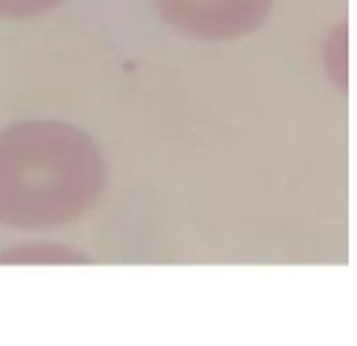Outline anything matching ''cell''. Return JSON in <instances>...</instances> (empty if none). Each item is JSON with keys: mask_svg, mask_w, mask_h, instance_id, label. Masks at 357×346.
I'll use <instances>...</instances> for the list:
<instances>
[{"mask_svg": "<svg viewBox=\"0 0 357 346\" xmlns=\"http://www.w3.org/2000/svg\"><path fill=\"white\" fill-rule=\"evenodd\" d=\"M105 186V156L86 130L61 119H28L0 130V227H70L97 208Z\"/></svg>", "mask_w": 357, "mask_h": 346, "instance_id": "cell-1", "label": "cell"}, {"mask_svg": "<svg viewBox=\"0 0 357 346\" xmlns=\"http://www.w3.org/2000/svg\"><path fill=\"white\" fill-rule=\"evenodd\" d=\"M274 0H155L161 20L188 39L233 42L252 36L271 17Z\"/></svg>", "mask_w": 357, "mask_h": 346, "instance_id": "cell-2", "label": "cell"}, {"mask_svg": "<svg viewBox=\"0 0 357 346\" xmlns=\"http://www.w3.org/2000/svg\"><path fill=\"white\" fill-rule=\"evenodd\" d=\"M0 263H14V266H31V263H47V266H75V263H89V255L81 253L78 247L70 244H53V241H28V244H14L0 253Z\"/></svg>", "mask_w": 357, "mask_h": 346, "instance_id": "cell-3", "label": "cell"}, {"mask_svg": "<svg viewBox=\"0 0 357 346\" xmlns=\"http://www.w3.org/2000/svg\"><path fill=\"white\" fill-rule=\"evenodd\" d=\"M67 0H0V20H33L56 11Z\"/></svg>", "mask_w": 357, "mask_h": 346, "instance_id": "cell-4", "label": "cell"}]
</instances>
